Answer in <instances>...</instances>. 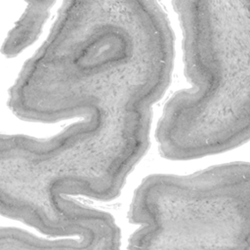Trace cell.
<instances>
[{
	"label": "cell",
	"mask_w": 250,
	"mask_h": 250,
	"mask_svg": "<svg viewBox=\"0 0 250 250\" xmlns=\"http://www.w3.org/2000/svg\"><path fill=\"white\" fill-rule=\"evenodd\" d=\"M165 92L160 80L126 60L51 70L25 105L26 121L82 119L46 139L1 134L3 213L28 225L58 226L69 220L68 195L118 197L148 150L152 106Z\"/></svg>",
	"instance_id": "cell-1"
},
{
	"label": "cell",
	"mask_w": 250,
	"mask_h": 250,
	"mask_svg": "<svg viewBox=\"0 0 250 250\" xmlns=\"http://www.w3.org/2000/svg\"><path fill=\"white\" fill-rule=\"evenodd\" d=\"M191 87L166 103L155 138L162 157L190 160L249 141L250 0L171 2Z\"/></svg>",
	"instance_id": "cell-2"
},
{
	"label": "cell",
	"mask_w": 250,
	"mask_h": 250,
	"mask_svg": "<svg viewBox=\"0 0 250 250\" xmlns=\"http://www.w3.org/2000/svg\"><path fill=\"white\" fill-rule=\"evenodd\" d=\"M250 166L235 161L189 175L151 174L134 191L130 249L250 250Z\"/></svg>",
	"instance_id": "cell-3"
},
{
	"label": "cell",
	"mask_w": 250,
	"mask_h": 250,
	"mask_svg": "<svg viewBox=\"0 0 250 250\" xmlns=\"http://www.w3.org/2000/svg\"><path fill=\"white\" fill-rule=\"evenodd\" d=\"M55 4L56 1H31L26 3L25 9L10 29L2 44L1 52L5 58L17 57L38 39Z\"/></svg>",
	"instance_id": "cell-4"
},
{
	"label": "cell",
	"mask_w": 250,
	"mask_h": 250,
	"mask_svg": "<svg viewBox=\"0 0 250 250\" xmlns=\"http://www.w3.org/2000/svg\"><path fill=\"white\" fill-rule=\"evenodd\" d=\"M11 249H88V245L78 237L50 240L12 227L0 229V250Z\"/></svg>",
	"instance_id": "cell-5"
}]
</instances>
